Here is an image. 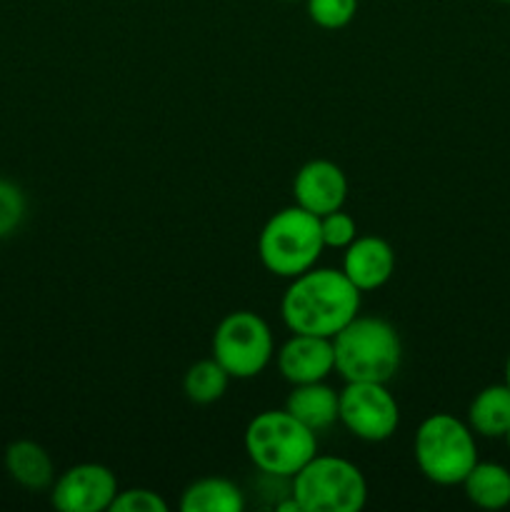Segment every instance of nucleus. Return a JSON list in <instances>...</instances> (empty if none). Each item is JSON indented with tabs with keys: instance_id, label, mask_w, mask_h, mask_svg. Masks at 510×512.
I'll list each match as a JSON object with an SVG mask.
<instances>
[{
	"instance_id": "obj_1",
	"label": "nucleus",
	"mask_w": 510,
	"mask_h": 512,
	"mask_svg": "<svg viewBox=\"0 0 510 512\" xmlns=\"http://www.w3.org/2000/svg\"><path fill=\"white\" fill-rule=\"evenodd\" d=\"M360 295L343 270L310 268L290 278L280 315L290 333L335 338L360 313Z\"/></svg>"
},
{
	"instance_id": "obj_2",
	"label": "nucleus",
	"mask_w": 510,
	"mask_h": 512,
	"mask_svg": "<svg viewBox=\"0 0 510 512\" xmlns=\"http://www.w3.org/2000/svg\"><path fill=\"white\" fill-rule=\"evenodd\" d=\"M335 373L345 383H390L403 360L400 335L388 320L355 315L333 338Z\"/></svg>"
},
{
	"instance_id": "obj_3",
	"label": "nucleus",
	"mask_w": 510,
	"mask_h": 512,
	"mask_svg": "<svg viewBox=\"0 0 510 512\" xmlns=\"http://www.w3.org/2000/svg\"><path fill=\"white\" fill-rule=\"evenodd\" d=\"M318 433L305 428L288 410H263L245 428V453L260 473L293 478L315 453Z\"/></svg>"
},
{
	"instance_id": "obj_4",
	"label": "nucleus",
	"mask_w": 510,
	"mask_h": 512,
	"mask_svg": "<svg viewBox=\"0 0 510 512\" xmlns=\"http://www.w3.org/2000/svg\"><path fill=\"white\" fill-rule=\"evenodd\" d=\"M415 465L435 485H460L478 463L475 433L465 420L435 413L420 423L413 440Z\"/></svg>"
},
{
	"instance_id": "obj_5",
	"label": "nucleus",
	"mask_w": 510,
	"mask_h": 512,
	"mask_svg": "<svg viewBox=\"0 0 510 512\" xmlns=\"http://www.w3.org/2000/svg\"><path fill=\"white\" fill-rule=\"evenodd\" d=\"M323 250L320 218L298 205L278 210L260 230L258 258L263 268L278 278L290 280L315 268Z\"/></svg>"
},
{
	"instance_id": "obj_6",
	"label": "nucleus",
	"mask_w": 510,
	"mask_h": 512,
	"mask_svg": "<svg viewBox=\"0 0 510 512\" xmlns=\"http://www.w3.org/2000/svg\"><path fill=\"white\" fill-rule=\"evenodd\" d=\"M293 498L303 512H360L368 500V483L355 463L315 453L293 475Z\"/></svg>"
},
{
	"instance_id": "obj_7",
	"label": "nucleus",
	"mask_w": 510,
	"mask_h": 512,
	"mask_svg": "<svg viewBox=\"0 0 510 512\" xmlns=\"http://www.w3.org/2000/svg\"><path fill=\"white\" fill-rule=\"evenodd\" d=\"M273 353L270 325L250 310L225 315L213 333V358L235 380H250L263 373Z\"/></svg>"
},
{
	"instance_id": "obj_8",
	"label": "nucleus",
	"mask_w": 510,
	"mask_h": 512,
	"mask_svg": "<svg viewBox=\"0 0 510 512\" xmlns=\"http://www.w3.org/2000/svg\"><path fill=\"white\" fill-rule=\"evenodd\" d=\"M338 423L353 438L385 443L400 425L398 400L388 390V383H345L340 390Z\"/></svg>"
},
{
	"instance_id": "obj_9",
	"label": "nucleus",
	"mask_w": 510,
	"mask_h": 512,
	"mask_svg": "<svg viewBox=\"0 0 510 512\" xmlns=\"http://www.w3.org/2000/svg\"><path fill=\"white\" fill-rule=\"evenodd\" d=\"M118 493L113 470L100 463H80L55 478L50 500L63 512H103L110 510Z\"/></svg>"
},
{
	"instance_id": "obj_10",
	"label": "nucleus",
	"mask_w": 510,
	"mask_h": 512,
	"mask_svg": "<svg viewBox=\"0 0 510 512\" xmlns=\"http://www.w3.org/2000/svg\"><path fill=\"white\" fill-rule=\"evenodd\" d=\"M345 198H348V178L333 160H310L295 173L293 200L298 208L320 218L343 208Z\"/></svg>"
},
{
	"instance_id": "obj_11",
	"label": "nucleus",
	"mask_w": 510,
	"mask_h": 512,
	"mask_svg": "<svg viewBox=\"0 0 510 512\" xmlns=\"http://www.w3.org/2000/svg\"><path fill=\"white\" fill-rule=\"evenodd\" d=\"M278 370L290 385L320 383L335 373L333 338L293 333L278 350Z\"/></svg>"
},
{
	"instance_id": "obj_12",
	"label": "nucleus",
	"mask_w": 510,
	"mask_h": 512,
	"mask_svg": "<svg viewBox=\"0 0 510 512\" xmlns=\"http://www.w3.org/2000/svg\"><path fill=\"white\" fill-rule=\"evenodd\" d=\"M345 278L360 290L373 293L383 288L395 273V250L378 235H358L343 253Z\"/></svg>"
},
{
	"instance_id": "obj_13",
	"label": "nucleus",
	"mask_w": 510,
	"mask_h": 512,
	"mask_svg": "<svg viewBox=\"0 0 510 512\" xmlns=\"http://www.w3.org/2000/svg\"><path fill=\"white\" fill-rule=\"evenodd\" d=\"M285 410L295 420H300L305 428H310L313 433H320V430H328L330 425L338 423L340 390L330 388L325 380H320V383L293 385L288 400H285Z\"/></svg>"
},
{
	"instance_id": "obj_14",
	"label": "nucleus",
	"mask_w": 510,
	"mask_h": 512,
	"mask_svg": "<svg viewBox=\"0 0 510 512\" xmlns=\"http://www.w3.org/2000/svg\"><path fill=\"white\" fill-rule=\"evenodd\" d=\"M5 470L10 478L25 490H40L53 488L55 483V465L50 460L48 450L43 445L33 443V440H15L5 450Z\"/></svg>"
},
{
	"instance_id": "obj_15",
	"label": "nucleus",
	"mask_w": 510,
	"mask_h": 512,
	"mask_svg": "<svg viewBox=\"0 0 510 512\" xmlns=\"http://www.w3.org/2000/svg\"><path fill=\"white\" fill-rule=\"evenodd\" d=\"M468 425L480 438H505L510 430V388L505 383L480 390L468 408Z\"/></svg>"
},
{
	"instance_id": "obj_16",
	"label": "nucleus",
	"mask_w": 510,
	"mask_h": 512,
	"mask_svg": "<svg viewBox=\"0 0 510 512\" xmlns=\"http://www.w3.org/2000/svg\"><path fill=\"white\" fill-rule=\"evenodd\" d=\"M460 485L475 508L503 510L510 505V470L505 465L478 460Z\"/></svg>"
},
{
	"instance_id": "obj_17",
	"label": "nucleus",
	"mask_w": 510,
	"mask_h": 512,
	"mask_svg": "<svg viewBox=\"0 0 510 512\" xmlns=\"http://www.w3.org/2000/svg\"><path fill=\"white\" fill-rule=\"evenodd\" d=\"M183 512H243L245 498L235 483L225 478H200L188 485L180 498Z\"/></svg>"
},
{
	"instance_id": "obj_18",
	"label": "nucleus",
	"mask_w": 510,
	"mask_h": 512,
	"mask_svg": "<svg viewBox=\"0 0 510 512\" xmlns=\"http://www.w3.org/2000/svg\"><path fill=\"white\" fill-rule=\"evenodd\" d=\"M230 380L233 378L225 373V368L215 358L198 360L195 365H190L183 378L185 398L195 405L218 403L225 395V390H228Z\"/></svg>"
},
{
	"instance_id": "obj_19",
	"label": "nucleus",
	"mask_w": 510,
	"mask_h": 512,
	"mask_svg": "<svg viewBox=\"0 0 510 512\" xmlns=\"http://www.w3.org/2000/svg\"><path fill=\"white\" fill-rule=\"evenodd\" d=\"M308 18L323 30H340L353 23L358 0H305Z\"/></svg>"
},
{
	"instance_id": "obj_20",
	"label": "nucleus",
	"mask_w": 510,
	"mask_h": 512,
	"mask_svg": "<svg viewBox=\"0 0 510 512\" xmlns=\"http://www.w3.org/2000/svg\"><path fill=\"white\" fill-rule=\"evenodd\" d=\"M25 208H28V203H25L23 190L10 183V180L0 178V240L8 238L10 233L20 228L25 218Z\"/></svg>"
},
{
	"instance_id": "obj_21",
	"label": "nucleus",
	"mask_w": 510,
	"mask_h": 512,
	"mask_svg": "<svg viewBox=\"0 0 510 512\" xmlns=\"http://www.w3.org/2000/svg\"><path fill=\"white\" fill-rule=\"evenodd\" d=\"M320 235H323L325 248L345 250L358 238V223L353 215L343 213V208L333 210L328 215H320Z\"/></svg>"
},
{
	"instance_id": "obj_22",
	"label": "nucleus",
	"mask_w": 510,
	"mask_h": 512,
	"mask_svg": "<svg viewBox=\"0 0 510 512\" xmlns=\"http://www.w3.org/2000/svg\"><path fill=\"white\" fill-rule=\"evenodd\" d=\"M110 512H168V503L155 490L130 488L115 495Z\"/></svg>"
},
{
	"instance_id": "obj_23",
	"label": "nucleus",
	"mask_w": 510,
	"mask_h": 512,
	"mask_svg": "<svg viewBox=\"0 0 510 512\" xmlns=\"http://www.w3.org/2000/svg\"><path fill=\"white\" fill-rule=\"evenodd\" d=\"M503 383L510 388V355H508V360H505V380H503Z\"/></svg>"
},
{
	"instance_id": "obj_24",
	"label": "nucleus",
	"mask_w": 510,
	"mask_h": 512,
	"mask_svg": "<svg viewBox=\"0 0 510 512\" xmlns=\"http://www.w3.org/2000/svg\"><path fill=\"white\" fill-rule=\"evenodd\" d=\"M503 440H505V443H508V448H510V430H508V433H505Z\"/></svg>"
},
{
	"instance_id": "obj_25",
	"label": "nucleus",
	"mask_w": 510,
	"mask_h": 512,
	"mask_svg": "<svg viewBox=\"0 0 510 512\" xmlns=\"http://www.w3.org/2000/svg\"><path fill=\"white\" fill-rule=\"evenodd\" d=\"M498 3H505V5H510V0H498Z\"/></svg>"
},
{
	"instance_id": "obj_26",
	"label": "nucleus",
	"mask_w": 510,
	"mask_h": 512,
	"mask_svg": "<svg viewBox=\"0 0 510 512\" xmlns=\"http://www.w3.org/2000/svg\"><path fill=\"white\" fill-rule=\"evenodd\" d=\"M288 3H295V0H288Z\"/></svg>"
}]
</instances>
